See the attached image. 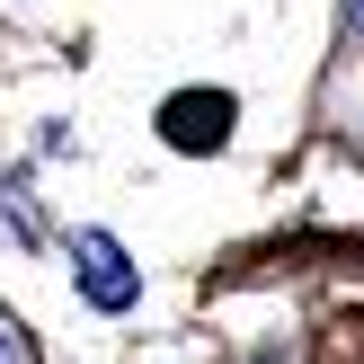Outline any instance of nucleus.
I'll use <instances>...</instances> for the list:
<instances>
[{
	"mask_svg": "<svg viewBox=\"0 0 364 364\" xmlns=\"http://www.w3.org/2000/svg\"><path fill=\"white\" fill-rule=\"evenodd\" d=\"M355 9H364V0H355Z\"/></svg>",
	"mask_w": 364,
	"mask_h": 364,
	"instance_id": "nucleus-4",
	"label": "nucleus"
},
{
	"mask_svg": "<svg viewBox=\"0 0 364 364\" xmlns=\"http://www.w3.org/2000/svg\"><path fill=\"white\" fill-rule=\"evenodd\" d=\"M71 258H80V294L98 302V311H134L142 276H134V258H124L107 231H80V240H71Z\"/></svg>",
	"mask_w": 364,
	"mask_h": 364,
	"instance_id": "nucleus-1",
	"label": "nucleus"
},
{
	"mask_svg": "<svg viewBox=\"0 0 364 364\" xmlns=\"http://www.w3.org/2000/svg\"><path fill=\"white\" fill-rule=\"evenodd\" d=\"M0 364H18V347H9V338H0Z\"/></svg>",
	"mask_w": 364,
	"mask_h": 364,
	"instance_id": "nucleus-3",
	"label": "nucleus"
},
{
	"mask_svg": "<svg viewBox=\"0 0 364 364\" xmlns=\"http://www.w3.org/2000/svg\"><path fill=\"white\" fill-rule=\"evenodd\" d=\"M160 134H169L178 151H223V134H231V98H223V89H178V98L160 107Z\"/></svg>",
	"mask_w": 364,
	"mask_h": 364,
	"instance_id": "nucleus-2",
	"label": "nucleus"
}]
</instances>
